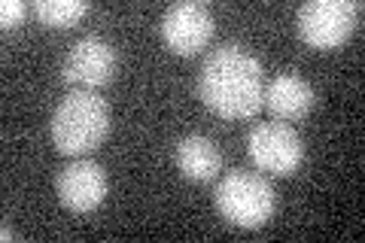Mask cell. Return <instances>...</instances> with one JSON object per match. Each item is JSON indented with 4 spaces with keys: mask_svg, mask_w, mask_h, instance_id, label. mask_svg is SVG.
Here are the masks:
<instances>
[{
    "mask_svg": "<svg viewBox=\"0 0 365 243\" xmlns=\"http://www.w3.org/2000/svg\"><path fill=\"white\" fill-rule=\"evenodd\" d=\"M198 95L216 115L250 119L265 103L262 64L253 52L237 43H225L204 58L198 73Z\"/></svg>",
    "mask_w": 365,
    "mask_h": 243,
    "instance_id": "1",
    "label": "cell"
},
{
    "mask_svg": "<svg viewBox=\"0 0 365 243\" xmlns=\"http://www.w3.org/2000/svg\"><path fill=\"white\" fill-rule=\"evenodd\" d=\"M110 134L107 100L88 88H73L52 113V140L64 155H86Z\"/></svg>",
    "mask_w": 365,
    "mask_h": 243,
    "instance_id": "2",
    "label": "cell"
},
{
    "mask_svg": "<svg viewBox=\"0 0 365 243\" xmlns=\"http://www.w3.org/2000/svg\"><path fill=\"white\" fill-rule=\"evenodd\" d=\"M213 204L222 219L237 228H262L274 216V186L253 170H232L216 182Z\"/></svg>",
    "mask_w": 365,
    "mask_h": 243,
    "instance_id": "3",
    "label": "cell"
},
{
    "mask_svg": "<svg viewBox=\"0 0 365 243\" xmlns=\"http://www.w3.org/2000/svg\"><path fill=\"white\" fill-rule=\"evenodd\" d=\"M359 13L356 0H307L295 13V28L311 49H335L353 33Z\"/></svg>",
    "mask_w": 365,
    "mask_h": 243,
    "instance_id": "4",
    "label": "cell"
},
{
    "mask_svg": "<svg viewBox=\"0 0 365 243\" xmlns=\"http://www.w3.org/2000/svg\"><path fill=\"white\" fill-rule=\"evenodd\" d=\"M247 152L259 170L292 177L304 158V143L287 122H262L247 137Z\"/></svg>",
    "mask_w": 365,
    "mask_h": 243,
    "instance_id": "5",
    "label": "cell"
},
{
    "mask_svg": "<svg viewBox=\"0 0 365 243\" xmlns=\"http://www.w3.org/2000/svg\"><path fill=\"white\" fill-rule=\"evenodd\" d=\"M113 73H116V49L104 37H98V33L76 40L61 64L64 83L73 88H88V91L107 86Z\"/></svg>",
    "mask_w": 365,
    "mask_h": 243,
    "instance_id": "6",
    "label": "cell"
},
{
    "mask_svg": "<svg viewBox=\"0 0 365 243\" xmlns=\"http://www.w3.org/2000/svg\"><path fill=\"white\" fill-rule=\"evenodd\" d=\"M213 37V13L198 0H177L162 16V40L170 52L195 55Z\"/></svg>",
    "mask_w": 365,
    "mask_h": 243,
    "instance_id": "7",
    "label": "cell"
},
{
    "mask_svg": "<svg viewBox=\"0 0 365 243\" xmlns=\"http://www.w3.org/2000/svg\"><path fill=\"white\" fill-rule=\"evenodd\" d=\"M58 198L67 210L73 213H88L104 201L107 195V173L95 158L76 155L71 165H64L58 180H55Z\"/></svg>",
    "mask_w": 365,
    "mask_h": 243,
    "instance_id": "8",
    "label": "cell"
},
{
    "mask_svg": "<svg viewBox=\"0 0 365 243\" xmlns=\"http://www.w3.org/2000/svg\"><path fill=\"white\" fill-rule=\"evenodd\" d=\"M265 107L277 115L280 122L304 119L314 107V86L295 73H280L265 86Z\"/></svg>",
    "mask_w": 365,
    "mask_h": 243,
    "instance_id": "9",
    "label": "cell"
},
{
    "mask_svg": "<svg viewBox=\"0 0 365 243\" xmlns=\"http://www.w3.org/2000/svg\"><path fill=\"white\" fill-rule=\"evenodd\" d=\"M174 161L182 177L195 180V182H207L213 180L222 167V152L210 137L204 134H189L174 146Z\"/></svg>",
    "mask_w": 365,
    "mask_h": 243,
    "instance_id": "10",
    "label": "cell"
},
{
    "mask_svg": "<svg viewBox=\"0 0 365 243\" xmlns=\"http://www.w3.org/2000/svg\"><path fill=\"white\" fill-rule=\"evenodd\" d=\"M34 13L46 28H71L88 13V0H37Z\"/></svg>",
    "mask_w": 365,
    "mask_h": 243,
    "instance_id": "11",
    "label": "cell"
},
{
    "mask_svg": "<svg viewBox=\"0 0 365 243\" xmlns=\"http://www.w3.org/2000/svg\"><path fill=\"white\" fill-rule=\"evenodd\" d=\"M25 13H28L25 0H4V4H0V25H4L6 31L16 28V25H21Z\"/></svg>",
    "mask_w": 365,
    "mask_h": 243,
    "instance_id": "12",
    "label": "cell"
}]
</instances>
